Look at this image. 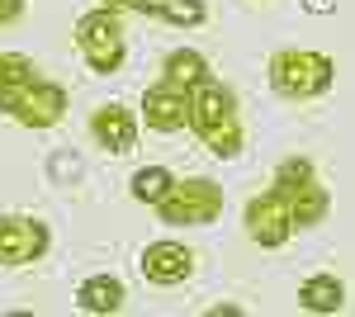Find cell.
Listing matches in <instances>:
<instances>
[{"instance_id":"20","label":"cell","mask_w":355,"mask_h":317,"mask_svg":"<svg viewBox=\"0 0 355 317\" xmlns=\"http://www.w3.org/2000/svg\"><path fill=\"white\" fill-rule=\"evenodd\" d=\"M100 5H105V10H137L142 0H100Z\"/></svg>"},{"instance_id":"8","label":"cell","mask_w":355,"mask_h":317,"mask_svg":"<svg viewBox=\"0 0 355 317\" xmlns=\"http://www.w3.org/2000/svg\"><path fill=\"white\" fill-rule=\"evenodd\" d=\"M190 270H194V256H190V246H180V241H152L142 251V275L152 284H180Z\"/></svg>"},{"instance_id":"14","label":"cell","mask_w":355,"mask_h":317,"mask_svg":"<svg viewBox=\"0 0 355 317\" xmlns=\"http://www.w3.org/2000/svg\"><path fill=\"white\" fill-rule=\"evenodd\" d=\"M76 308L81 313H119L123 308V284L114 275H95L76 289Z\"/></svg>"},{"instance_id":"4","label":"cell","mask_w":355,"mask_h":317,"mask_svg":"<svg viewBox=\"0 0 355 317\" xmlns=\"http://www.w3.org/2000/svg\"><path fill=\"white\" fill-rule=\"evenodd\" d=\"M157 213H162V223H175V228L214 223L223 213V185L199 180V175H194V180H175V185L157 199Z\"/></svg>"},{"instance_id":"16","label":"cell","mask_w":355,"mask_h":317,"mask_svg":"<svg viewBox=\"0 0 355 317\" xmlns=\"http://www.w3.org/2000/svg\"><path fill=\"white\" fill-rule=\"evenodd\" d=\"M171 185H175V175H171V171L147 166V171H137V175H133V199H137V204H157Z\"/></svg>"},{"instance_id":"2","label":"cell","mask_w":355,"mask_h":317,"mask_svg":"<svg viewBox=\"0 0 355 317\" xmlns=\"http://www.w3.org/2000/svg\"><path fill=\"white\" fill-rule=\"evenodd\" d=\"M331 80H336V67L322 53L289 48V53L270 57V85H275V95H284V100H313V95L331 90Z\"/></svg>"},{"instance_id":"10","label":"cell","mask_w":355,"mask_h":317,"mask_svg":"<svg viewBox=\"0 0 355 317\" xmlns=\"http://www.w3.org/2000/svg\"><path fill=\"white\" fill-rule=\"evenodd\" d=\"M90 132L100 137L105 152H128L137 142V119H133V109H123V105H105L90 119Z\"/></svg>"},{"instance_id":"12","label":"cell","mask_w":355,"mask_h":317,"mask_svg":"<svg viewBox=\"0 0 355 317\" xmlns=\"http://www.w3.org/2000/svg\"><path fill=\"white\" fill-rule=\"evenodd\" d=\"M162 71H166L162 85L180 90V95H190L194 85L209 76V62H204V53H194V48H175V53L166 57V67H162Z\"/></svg>"},{"instance_id":"9","label":"cell","mask_w":355,"mask_h":317,"mask_svg":"<svg viewBox=\"0 0 355 317\" xmlns=\"http://www.w3.org/2000/svg\"><path fill=\"white\" fill-rule=\"evenodd\" d=\"M275 189L284 194L294 228H313V223H322V218H327V209H331L327 185H318V175H313V180H303V185H275Z\"/></svg>"},{"instance_id":"7","label":"cell","mask_w":355,"mask_h":317,"mask_svg":"<svg viewBox=\"0 0 355 317\" xmlns=\"http://www.w3.org/2000/svg\"><path fill=\"white\" fill-rule=\"evenodd\" d=\"M48 251V228L38 218H0V265H28Z\"/></svg>"},{"instance_id":"15","label":"cell","mask_w":355,"mask_h":317,"mask_svg":"<svg viewBox=\"0 0 355 317\" xmlns=\"http://www.w3.org/2000/svg\"><path fill=\"white\" fill-rule=\"evenodd\" d=\"M137 10L152 15V19H166V24H175V28H194V24L209 19L204 0H142Z\"/></svg>"},{"instance_id":"6","label":"cell","mask_w":355,"mask_h":317,"mask_svg":"<svg viewBox=\"0 0 355 317\" xmlns=\"http://www.w3.org/2000/svg\"><path fill=\"white\" fill-rule=\"evenodd\" d=\"M246 232H251V241H261V246H279V241H289L294 218H289V204H284V194H279L275 185L246 204Z\"/></svg>"},{"instance_id":"18","label":"cell","mask_w":355,"mask_h":317,"mask_svg":"<svg viewBox=\"0 0 355 317\" xmlns=\"http://www.w3.org/2000/svg\"><path fill=\"white\" fill-rule=\"evenodd\" d=\"M24 15V0H0V24H15Z\"/></svg>"},{"instance_id":"11","label":"cell","mask_w":355,"mask_h":317,"mask_svg":"<svg viewBox=\"0 0 355 317\" xmlns=\"http://www.w3.org/2000/svg\"><path fill=\"white\" fill-rule=\"evenodd\" d=\"M142 119H147V128H157V132H180L185 128V95L171 90V85H152L142 95Z\"/></svg>"},{"instance_id":"3","label":"cell","mask_w":355,"mask_h":317,"mask_svg":"<svg viewBox=\"0 0 355 317\" xmlns=\"http://www.w3.org/2000/svg\"><path fill=\"white\" fill-rule=\"evenodd\" d=\"M76 48L81 57L100 71V76H110L123 67V53H128V38H123V24H119V10H90L81 15V24H76Z\"/></svg>"},{"instance_id":"1","label":"cell","mask_w":355,"mask_h":317,"mask_svg":"<svg viewBox=\"0 0 355 317\" xmlns=\"http://www.w3.org/2000/svg\"><path fill=\"white\" fill-rule=\"evenodd\" d=\"M185 128L199 132V142L218 157H237L242 152V114H237V100L223 90L214 76H204L185 95Z\"/></svg>"},{"instance_id":"13","label":"cell","mask_w":355,"mask_h":317,"mask_svg":"<svg viewBox=\"0 0 355 317\" xmlns=\"http://www.w3.org/2000/svg\"><path fill=\"white\" fill-rule=\"evenodd\" d=\"M299 303H303V313H341L346 308V284L336 275H313L299 289Z\"/></svg>"},{"instance_id":"5","label":"cell","mask_w":355,"mask_h":317,"mask_svg":"<svg viewBox=\"0 0 355 317\" xmlns=\"http://www.w3.org/2000/svg\"><path fill=\"white\" fill-rule=\"evenodd\" d=\"M0 114H10V119H19L24 128H53L62 123V114H67V90L53 85V80H24V85H15V90H0Z\"/></svg>"},{"instance_id":"17","label":"cell","mask_w":355,"mask_h":317,"mask_svg":"<svg viewBox=\"0 0 355 317\" xmlns=\"http://www.w3.org/2000/svg\"><path fill=\"white\" fill-rule=\"evenodd\" d=\"M24 80H33V62L24 53H0V90H15Z\"/></svg>"},{"instance_id":"19","label":"cell","mask_w":355,"mask_h":317,"mask_svg":"<svg viewBox=\"0 0 355 317\" xmlns=\"http://www.w3.org/2000/svg\"><path fill=\"white\" fill-rule=\"evenodd\" d=\"M303 10H308V15H331L336 0H303Z\"/></svg>"}]
</instances>
